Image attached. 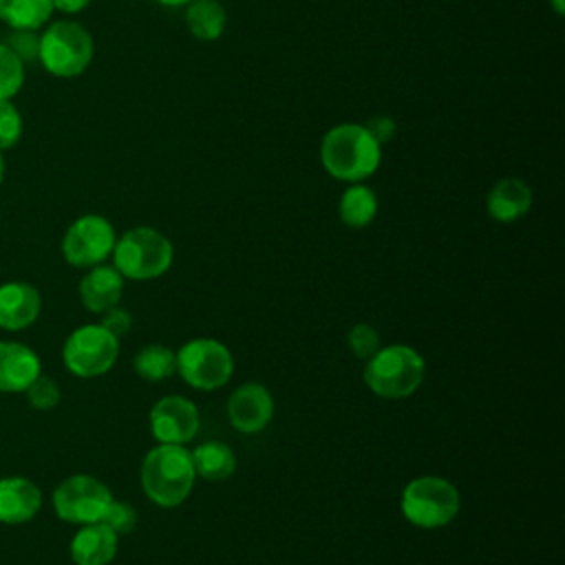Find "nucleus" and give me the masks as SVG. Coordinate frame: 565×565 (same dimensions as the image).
<instances>
[{
	"instance_id": "obj_10",
	"label": "nucleus",
	"mask_w": 565,
	"mask_h": 565,
	"mask_svg": "<svg viewBox=\"0 0 565 565\" xmlns=\"http://www.w3.org/2000/svg\"><path fill=\"white\" fill-rule=\"evenodd\" d=\"M117 232L113 223L102 214H82L64 232L62 254L73 267L102 265L115 247Z\"/></svg>"
},
{
	"instance_id": "obj_25",
	"label": "nucleus",
	"mask_w": 565,
	"mask_h": 565,
	"mask_svg": "<svg viewBox=\"0 0 565 565\" xmlns=\"http://www.w3.org/2000/svg\"><path fill=\"white\" fill-rule=\"evenodd\" d=\"M0 42L11 49V53L24 64L38 62L40 53V31L35 29H9Z\"/></svg>"
},
{
	"instance_id": "obj_35",
	"label": "nucleus",
	"mask_w": 565,
	"mask_h": 565,
	"mask_svg": "<svg viewBox=\"0 0 565 565\" xmlns=\"http://www.w3.org/2000/svg\"><path fill=\"white\" fill-rule=\"evenodd\" d=\"M4 172H7V163H4V157H2V150H0V185H2Z\"/></svg>"
},
{
	"instance_id": "obj_27",
	"label": "nucleus",
	"mask_w": 565,
	"mask_h": 565,
	"mask_svg": "<svg viewBox=\"0 0 565 565\" xmlns=\"http://www.w3.org/2000/svg\"><path fill=\"white\" fill-rule=\"evenodd\" d=\"M24 132V121L20 110L11 99H0V150L13 148Z\"/></svg>"
},
{
	"instance_id": "obj_4",
	"label": "nucleus",
	"mask_w": 565,
	"mask_h": 565,
	"mask_svg": "<svg viewBox=\"0 0 565 565\" xmlns=\"http://www.w3.org/2000/svg\"><path fill=\"white\" fill-rule=\"evenodd\" d=\"M110 256L124 280L143 282L161 278L172 267L174 247L157 227L137 225L117 236Z\"/></svg>"
},
{
	"instance_id": "obj_12",
	"label": "nucleus",
	"mask_w": 565,
	"mask_h": 565,
	"mask_svg": "<svg viewBox=\"0 0 565 565\" xmlns=\"http://www.w3.org/2000/svg\"><path fill=\"white\" fill-rule=\"evenodd\" d=\"M274 397L269 388L260 382H243L238 384L225 404L227 419L232 428L245 435L260 433L274 417Z\"/></svg>"
},
{
	"instance_id": "obj_22",
	"label": "nucleus",
	"mask_w": 565,
	"mask_h": 565,
	"mask_svg": "<svg viewBox=\"0 0 565 565\" xmlns=\"http://www.w3.org/2000/svg\"><path fill=\"white\" fill-rule=\"evenodd\" d=\"M53 13L51 0H0V20L9 29L40 31Z\"/></svg>"
},
{
	"instance_id": "obj_2",
	"label": "nucleus",
	"mask_w": 565,
	"mask_h": 565,
	"mask_svg": "<svg viewBox=\"0 0 565 565\" xmlns=\"http://www.w3.org/2000/svg\"><path fill=\"white\" fill-rule=\"evenodd\" d=\"M139 479L143 494L159 508L181 505L196 481L192 455L181 444H157L141 461Z\"/></svg>"
},
{
	"instance_id": "obj_17",
	"label": "nucleus",
	"mask_w": 565,
	"mask_h": 565,
	"mask_svg": "<svg viewBox=\"0 0 565 565\" xmlns=\"http://www.w3.org/2000/svg\"><path fill=\"white\" fill-rule=\"evenodd\" d=\"M82 305L90 313H104L106 309L119 305L124 294V276L113 265H95L82 276L77 287Z\"/></svg>"
},
{
	"instance_id": "obj_1",
	"label": "nucleus",
	"mask_w": 565,
	"mask_h": 565,
	"mask_svg": "<svg viewBox=\"0 0 565 565\" xmlns=\"http://www.w3.org/2000/svg\"><path fill=\"white\" fill-rule=\"evenodd\" d=\"M318 152L324 172L344 183L366 181L382 163V146L364 124L353 121L331 126L322 135Z\"/></svg>"
},
{
	"instance_id": "obj_24",
	"label": "nucleus",
	"mask_w": 565,
	"mask_h": 565,
	"mask_svg": "<svg viewBox=\"0 0 565 565\" xmlns=\"http://www.w3.org/2000/svg\"><path fill=\"white\" fill-rule=\"evenodd\" d=\"M26 64L0 42V99H13L24 86Z\"/></svg>"
},
{
	"instance_id": "obj_18",
	"label": "nucleus",
	"mask_w": 565,
	"mask_h": 565,
	"mask_svg": "<svg viewBox=\"0 0 565 565\" xmlns=\"http://www.w3.org/2000/svg\"><path fill=\"white\" fill-rule=\"evenodd\" d=\"M119 536L108 525L97 521L79 525L71 539L68 552L75 565H108L115 558Z\"/></svg>"
},
{
	"instance_id": "obj_19",
	"label": "nucleus",
	"mask_w": 565,
	"mask_h": 565,
	"mask_svg": "<svg viewBox=\"0 0 565 565\" xmlns=\"http://www.w3.org/2000/svg\"><path fill=\"white\" fill-rule=\"evenodd\" d=\"M190 455H192V466L196 477L205 481H212V483L225 481L236 470V455L232 446L221 439L201 441L194 446V450H190Z\"/></svg>"
},
{
	"instance_id": "obj_8",
	"label": "nucleus",
	"mask_w": 565,
	"mask_h": 565,
	"mask_svg": "<svg viewBox=\"0 0 565 565\" xmlns=\"http://www.w3.org/2000/svg\"><path fill=\"white\" fill-rule=\"evenodd\" d=\"M119 355V338H115L99 322L82 324L68 333L62 347V362L66 371L77 377H99L108 373Z\"/></svg>"
},
{
	"instance_id": "obj_9",
	"label": "nucleus",
	"mask_w": 565,
	"mask_h": 565,
	"mask_svg": "<svg viewBox=\"0 0 565 565\" xmlns=\"http://www.w3.org/2000/svg\"><path fill=\"white\" fill-rule=\"evenodd\" d=\"M113 492L104 481L90 475L66 477L53 490V510L55 514L73 525H86L102 521Z\"/></svg>"
},
{
	"instance_id": "obj_16",
	"label": "nucleus",
	"mask_w": 565,
	"mask_h": 565,
	"mask_svg": "<svg viewBox=\"0 0 565 565\" xmlns=\"http://www.w3.org/2000/svg\"><path fill=\"white\" fill-rule=\"evenodd\" d=\"M42 508L40 488L26 477L0 479V523L22 525L29 523Z\"/></svg>"
},
{
	"instance_id": "obj_20",
	"label": "nucleus",
	"mask_w": 565,
	"mask_h": 565,
	"mask_svg": "<svg viewBox=\"0 0 565 565\" xmlns=\"http://www.w3.org/2000/svg\"><path fill=\"white\" fill-rule=\"evenodd\" d=\"M377 196L364 181L349 183L338 201V216L351 230L369 227L377 216Z\"/></svg>"
},
{
	"instance_id": "obj_5",
	"label": "nucleus",
	"mask_w": 565,
	"mask_h": 565,
	"mask_svg": "<svg viewBox=\"0 0 565 565\" xmlns=\"http://www.w3.org/2000/svg\"><path fill=\"white\" fill-rule=\"evenodd\" d=\"M461 510L457 486L437 475L411 479L399 494L402 516L419 530H439L455 521Z\"/></svg>"
},
{
	"instance_id": "obj_28",
	"label": "nucleus",
	"mask_w": 565,
	"mask_h": 565,
	"mask_svg": "<svg viewBox=\"0 0 565 565\" xmlns=\"http://www.w3.org/2000/svg\"><path fill=\"white\" fill-rule=\"evenodd\" d=\"M24 393H26L29 404L38 411H49V408L57 406L60 397H62V391H60L57 382L49 375H42V373L29 384V388Z\"/></svg>"
},
{
	"instance_id": "obj_30",
	"label": "nucleus",
	"mask_w": 565,
	"mask_h": 565,
	"mask_svg": "<svg viewBox=\"0 0 565 565\" xmlns=\"http://www.w3.org/2000/svg\"><path fill=\"white\" fill-rule=\"evenodd\" d=\"M102 327H106L115 338L126 335L132 329V316L121 305H115L102 313Z\"/></svg>"
},
{
	"instance_id": "obj_29",
	"label": "nucleus",
	"mask_w": 565,
	"mask_h": 565,
	"mask_svg": "<svg viewBox=\"0 0 565 565\" xmlns=\"http://www.w3.org/2000/svg\"><path fill=\"white\" fill-rule=\"evenodd\" d=\"M102 523L108 525L117 536L130 534L137 527V510L128 501H119L113 497V501L108 503L102 516Z\"/></svg>"
},
{
	"instance_id": "obj_6",
	"label": "nucleus",
	"mask_w": 565,
	"mask_h": 565,
	"mask_svg": "<svg viewBox=\"0 0 565 565\" xmlns=\"http://www.w3.org/2000/svg\"><path fill=\"white\" fill-rule=\"evenodd\" d=\"M93 55L95 42L84 24L66 18L44 24V31L40 33L38 62L53 77H79L90 66Z\"/></svg>"
},
{
	"instance_id": "obj_34",
	"label": "nucleus",
	"mask_w": 565,
	"mask_h": 565,
	"mask_svg": "<svg viewBox=\"0 0 565 565\" xmlns=\"http://www.w3.org/2000/svg\"><path fill=\"white\" fill-rule=\"evenodd\" d=\"M547 4L552 7V11H554V15H563L565 13V0H547Z\"/></svg>"
},
{
	"instance_id": "obj_31",
	"label": "nucleus",
	"mask_w": 565,
	"mask_h": 565,
	"mask_svg": "<svg viewBox=\"0 0 565 565\" xmlns=\"http://www.w3.org/2000/svg\"><path fill=\"white\" fill-rule=\"evenodd\" d=\"M364 126H366V130L373 135V139L384 148L386 143H391L393 141V137H395V132H397V124H395V119L391 117V115H373V117H369L366 121H364Z\"/></svg>"
},
{
	"instance_id": "obj_7",
	"label": "nucleus",
	"mask_w": 565,
	"mask_h": 565,
	"mask_svg": "<svg viewBox=\"0 0 565 565\" xmlns=\"http://www.w3.org/2000/svg\"><path fill=\"white\" fill-rule=\"evenodd\" d=\"M177 373L196 391H216L234 375V355L216 338H192L177 351Z\"/></svg>"
},
{
	"instance_id": "obj_15",
	"label": "nucleus",
	"mask_w": 565,
	"mask_h": 565,
	"mask_svg": "<svg viewBox=\"0 0 565 565\" xmlns=\"http://www.w3.org/2000/svg\"><path fill=\"white\" fill-rule=\"evenodd\" d=\"M532 201L534 194L527 181L521 177H503L488 190L486 212L497 223H514L530 212Z\"/></svg>"
},
{
	"instance_id": "obj_3",
	"label": "nucleus",
	"mask_w": 565,
	"mask_h": 565,
	"mask_svg": "<svg viewBox=\"0 0 565 565\" xmlns=\"http://www.w3.org/2000/svg\"><path fill=\"white\" fill-rule=\"evenodd\" d=\"M426 377V360L411 344L380 347L364 360L362 380L366 388L382 399L411 397Z\"/></svg>"
},
{
	"instance_id": "obj_14",
	"label": "nucleus",
	"mask_w": 565,
	"mask_h": 565,
	"mask_svg": "<svg viewBox=\"0 0 565 565\" xmlns=\"http://www.w3.org/2000/svg\"><path fill=\"white\" fill-rule=\"evenodd\" d=\"M42 373L38 353L11 340H0V391L2 393H24L29 384Z\"/></svg>"
},
{
	"instance_id": "obj_33",
	"label": "nucleus",
	"mask_w": 565,
	"mask_h": 565,
	"mask_svg": "<svg viewBox=\"0 0 565 565\" xmlns=\"http://www.w3.org/2000/svg\"><path fill=\"white\" fill-rule=\"evenodd\" d=\"M157 2L159 7H168V9H179V7H185L190 0H152Z\"/></svg>"
},
{
	"instance_id": "obj_21",
	"label": "nucleus",
	"mask_w": 565,
	"mask_h": 565,
	"mask_svg": "<svg viewBox=\"0 0 565 565\" xmlns=\"http://www.w3.org/2000/svg\"><path fill=\"white\" fill-rule=\"evenodd\" d=\"M185 26L194 40L216 42L227 26V11L218 0H190L185 4Z\"/></svg>"
},
{
	"instance_id": "obj_13",
	"label": "nucleus",
	"mask_w": 565,
	"mask_h": 565,
	"mask_svg": "<svg viewBox=\"0 0 565 565\" xmlns=\"http://www.w3.org/2000/svg\"><path fill=\"white\" fill-rule=\"evenodd\" d=\"M42 309L40 291L22 280L0 285V329L22 331L31 327Z\"/></svg>"
},
{
	"instance_id": "obj_23",
	"label": "nucleus",
	"mask_w": 565,
	"mask_h": 565,
	"mask_svg": "<svg viewBox=\"0 0 565 565\" xmlns=\"http://www.w3.org/2000/svg\"><path fill=\"white\" fill-rule=\"evenodd\" d=\"M135 373L146 382H161L177 373V351L168 344H146L132 360Z\"/></svg>"
},
{
	"instance_id": "obj_26",
	"label": "nucleus",
	"mask_w": 565,
	"mask_h": 565,
	"mask_svg": "<svg viewBox=\"0 0 565 565\" xmlns=\"http://www.w3.org/2000/svg\"><path fill=\"white\" fill-rule=\"evenodd\" d=\"M347 344H349V351L358 358V360H369L380 347H382V340H380V333L373 324L369 322H358L349 329L347 333Z\"/></svg>"
},
{
	"instance_id": "obj_32",
	"label": "nucleus",
	"mask_w": 565,
	"mask_h": 565,
	"mask_svg": "<svg viewBox=\"0 0 565 565\" xmlns=\"http://www.w3.org/2000/svg\"><path fill=\"white\" fill-rule=\"evenodd\" d=\"M53 2V11H60L64 15H75V13H82L90 0H51Z\"/></svg>"
},
{
	"instance_id": "obj_11",
	"label": "nucleus",
	"mask_w": 565,
	"mask_h": 565,
	"mask_svg": "<svg viewBox=\"0 0 565 565\" xmlns=\"http://www.w3.org/2000/svg\"><path fill=\"white\" fill-rule=\"evenodd\" d=\"M150 433L157 444L192 441L201 428L199 406L183 395H166L150 408Z\"/></svg>"
}]
</instances>
